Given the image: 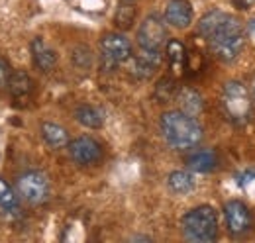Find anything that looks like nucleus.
Listing matches in <instances>:
<instances>
[{
    "mask_svg": "<svg viewBox=\"0 0 255 243\" xmlns=\"http://www.w3.org/2000/svg\"><path fill=\"white\" fill-rule=\"evenodd\" d=\"M161 133L169 145L175 149L196 147L202 139V127L194 116L183 110H171L161 116Z\"/></svg>",
    "mask_w": 255,
    "mask_h": 243,
    "instance_id": "f257e3e1",
    "label": "nucleus"
},
{
    "mask_svg": "<svg viewBox=\"0 0 255 243\" xmlns=\"http://www.w3.org/2000/svg\"><path fill=\"white\" fill-rule=\"evenodd\" d=\"M208 41H210V47L218 59L234 61L242 53L244 43H246L244 28L236 18L230 16L222 26L208 37Z\"/></svg>",
    "mask_w": 255,
    "mask_h": 243,
    "instance_id": "f03ea898",
    "label": "nucleus"
},
{
    "mask_svg": "<svg viewBox=\"0 0 255 243\" xmlns=\"http://www.w3.org/2000/svg\"><path fill=\"white\" fill-rule=\"evenodd\" d=\"M183 234L194 243H210L218 236V216L212 206H196L183 218Z\"/></svg>",
    "mask_w": 255,
    "mask_h": 243,
    "instance_id": "7ed1b4c3",
    "label": "nucleus"
},
{
    "mask_svg": "<svg viewBox=\"0 0 255 243\" xmlns=\"http://www.w3.org/2000/svg\"><path fill=\"white\" fill-rule=\"evenodd\" d=\"M222 108L228 120L234 123H246L252 114V98L248 89L240 81H230L224 85L222 91Z\"/></svg>",
    "mask_w": 255,
    "mask_h": 243,
    "instance_id": "20e7f679",
    "label": "nucleus"
},
{
    "mask_svg": "<svg viewBox=\"0 0 255 243\" xmlns=\"http://www.w3.org/2000/svg\"><path fill=\"white\" fill-rule=\"evenodd\" d=\"M18 194L30 204H43L49 198V181L39 171H26L16 181Z\"/></svg>",
    "mask_w": 255,
    "mask_h": 243,
    "instance_id": "39448f33",
    "label": "nucleus"
},
{
    "mask_svg": "<svg viewBox=\"0 0 255 243\" xmlns=\"http://www.w3.org/2000/svg\"><path fill=\"white\" fill-rule=\"evenodd\" d=\"M224 218L228 232L234 236H246L254 226L252 210L242 200H230L224 204Z\"/></svg>",
    "mask_w": 255,
    "mask_h": 243,
    "instance_id": "423d86ee",
    "label": "nucleus"
},
{
    "mask_svg": "<svg viewBox=\"0 0 255 243\" xmlns=\"http://www.w3.org/2000/svg\"><path fill=\"white\" fill-rule=\"evenodd\" d=\"M137 43L141 49L159 51L167 43V30H165L163 20L157 16H147L137 30Z\"/></svg>",
    "mask_w": 255,
    "mask_h": 243,
    "instance_id": "0eeeda50",
    "label": "nucleus"
},
{
    "mask_svg": "<svg viewBox=\"0 0 255 243\" xmlns=\"http://www.w3.org/2000/svg\"><path fill=\"white\" fill-rule=\"evenodd\" d=\"M100 49H102V59L110 67H116L131 59V43L122 33H106L100 39Z\"/></svg>",
    "mask_w": 255,
    "mask_h": 243,
    "instance_id": "6e6552de",
    "label": "nucleus"
},
{
    "mask_svg": "<svg viewBox=\"0 0 255 243\" xmlns=\"http://www.w3.org/2000/svg\"><path fill=\"white\" fill-rule=\"evenodd\" d=\"M69 155L79 165H95L102 157V147L96 139L89 137V135H83V137H77L69 143Z\"/></svg>",
    "mask_w": 255,
    "mask_h": 243,
    "instance_id": "1a4fd4ad",
    "label": "nucleus"
},
{
    "mask_svg": "<svg viewBox=\"0 0 255 243\" xmlns=\"http://www.w3.org/2000/svg\"><path fill=\"white\" fill-rule=\"evenodd\" d=\"M165 20L175 28H187L192 22V6L189 0H167Z\"/></svg>",
    "mask_w": 255,
    "mask_h": 243,
    "instance_id": "9d476101",
    "label": "nucleus"
},
{
    "mask_svg": "<svg viewBox=\"0 0 255 243\" xmlns=\"http://www.w3.org/2000/svg\"><path fill=\"white\" fill-rule=\"evenodd\" d=\"M32 57L35 67L41 69L43 73H49L55 67V63H57L55 51L43 41V37H35L32 41Z\"/></svg>",
    "mask_w": 255,
    "mask_h": 243,
    "instance_id": "9b49d317",
    "label": "nucleus"
},
{
    "mask_svg": "<svg viewBox=\"0 0 255 243\" xmlns=\"http://www.w3.org/2000/svg\"><path fill=\"white\" fill-rule=\"evenodd\" d=\"M159 63H161L159 51L143 49V51H141V55H137V57L133 59V67H131V71H133V75H137V77L145 79V77H151V75L155 73V69L159 67Z\"/></svg>",
    "mask_w": 255,
    "mask_h": 243,
    "instance_id": "f8f14e48",
    "label": "nucleus"
},
{
    "mask_svg": "<svg viewBox=\"0 0 255 243\" xmlns=\"http://www.w3.org/2000/svg\"><path fill=\"white\" fill-rule=\"evenodd\" d=\"M41 137L45 139V143L49 147H55V149L69 145V133H67V129H65L63 125H59V123H53V122L41 123Z\"/></svg>",
    "mask_w": 255,
    "mask_h": 243,
    "instance_id": "ddd939ff",
    "label": "nucleus"
},
{
    "mask_svg": "<svg viewBox=\"0 0 255 243\" xmlns=\"http://www.w3.org/2000/svg\"><path fill=\"white\" fill-rule=\"evenodd\" d=\"M187 165L191 171H196V173H210L218 167V157L210 149H202V151L192 153L187 159Z\"/></svg>",
    "mask_w": 255,
    "mask_h": 243,
    "instance_id": "4468645a",
    "label": "nucleus"
},
{
    "mask_svg": "<svg viewBox=\"0 0 255 243\" xmlns=\"http://www.w3.org/2000/svg\"><path fill=\"white\" fill-rule=\"evenodd\" d=\"M167 61L173 73L181 75L187 67V49L179 39H169L167 41Z\"/></svg>",
    "mask_w": 255,
    "mask_h": 243,
    "instance_id": "2eb2a0df",
    "label": "nucleus"
},
{
    "mask_svg": "<svg viewBox=\"0 0 255 243\" xmlns=\"http://www.w3.org/2000/svg\"><path fill=\"white\" fill-rule=\"evenodd\" d=\"M75 118H77L79 123H83L85 127H93V129L102 127V123H104V114L98 108L91 106V104H81L75 110Z\"/></svg>",
    "mask_w": 255,
    "mask_h": 243,
    "instance_id": "dca6fc26",
    "label": "nucleus"
},
{
    "mask_svg": "<svg viewBox=\"0 0 255 243\" xmlns=\"http://www.w3.org/2000/svg\"><path fill=\"white\" fill-rule=\"evenodd\" d=\"M228 18H230V16H228L226 12H220V10H212V12L204 14V16L200 18V22H198V33L208 39Z\"/></svg>",
    "mask_w": 255,
    "mask_h": 243,
    "instance_id": "f3484780",
    "label": "nucleus"
},
{
    "mask_svg": "<svg viewBox=\"0 0 255 243\" xmlns=\"http://www.w3.org/2000/svg\"><path fill=\"white\" fill-rule=\"evenodd\" d=\"M32 79L24 73V71H14L10 73V79H8V91L14 98H24L32 92Z\"/></svg>",
    "mask_w": 255,
    "mask_h": 243,
    "instance_id": "a211bd4d",
    "label": "nucleus"
},
{
    "mask_svg": "<svg viewBox=\"0 0 255 243\" xmlns=\"http://www.w3.org/2000/svg\"><path fill=\"white\" fill-rule=\"evenodd\" d=\"M177 100H179V104H181L183 112H187V114H191V116L200 114V112H202V108H204L202 96H200L196 91H192V89H183V91H179Z\"/></svg>",
    "mask_w": 255,
    "mask_h": 243,
    "instance_id": "6ab92c4d",
    "label": "nucleus"
},
{
    "mask_svg": "<svg viewBox=\"0 0 255 243\" xmlns=\"http://www.w3.org/2000/svg\"><path fill=\"white\" fill-rule=\"evenodd\" d=\"M169 188L175 192V194H189L191 190H194V177L187 171H173L167 179Z\"/></svg>",
    "mask_w": 255,
    "mask_h": 243,
    "instance_id": "aec40b11",
    "label": "nucleus"
},
{
    "mask_svg": "<svg viewBox=\"0 0 255 243\" xmlns=\"http://www.w3.org/2000/svg\"><path fill=\"white\" fill-rule=\"evenodd\" d=\"M18 196L20 194H16V190L8 182L4 179H0V208L2 210H6V212L18 210V206H20V198Z\"/></svg>",
    "mask_w": 255,
    "mask_h": 243,
    "instance_id": "412c9836",
    "label": "nucleus"
},
{
    "mask_svg": "<svg viewBox=\"0 0 255 243\" xmlns=\"http://www.w3.org/2000/svg\"><path fill=\"white\" fill-rule=\"evenodd\" d=\"M133 16H135V10H133V6H129V4H122V6L116 10L114 22H116V26H118V28L126 30V28H129V26H131V22H133Z\"/></svg>",
    "mask_w": 255,
    "mask_h": 243,
    "instance_id": "4be33fe9",
    "label": "nucleus"
},
{
    "mask_svg": "<svg viewBox=\"0 0 255 243\" xmlns=\"http://www.w3.org/2000/svg\"><path fill=\"white\" fill-rule=\"evenodd\" d=\"M175 92H177V89H175V81L173 79H161L157 83V87H155V96L159 98L161 102L171 100Z\"/></svg>",
    "mask_w": 255,
    "mask_h": 243,
    "instance_id": "5701e85b",
    "label": "nucleus"
},
{
    "mask_svg": "<svg viewBox=\"0 0 255 243\" xmlns=\"http://www.w3.org/2000/svg\"><path fill=\"white\" fill-rule=\"evenodd\" d=\"M8 79H10V73H8V67L4 61H0V89L8 87Z\"/></svg>",
    "mask_w": 255,
    "mask_h": 243,
    "instance_id": "b1692460",
    "label": "nucleus"
},
{
    "mask_svg": "<svg viewBox=\"0 0 255 243\" xmlns=\"http://www.w3.org/2000/svg\"><path fill=\"white\" fill-rule=\"evenodd\" d=\"M234 4H236L238 8H242V10H250L255 4V0H234Z\"/></svg>",
    "mask_w": 255,
    "mask_h": 243,
    "instance_id": "393cba45",
    "label": "nucleus"
},
{
    "mask_svg": "<svg viewBox=\"0 0 255 243\" xmlns=\"http://www.w3.org/2000/svg\"><path fill=\"white\" fill-rule=\"evenodd\" d=\"M248 28H250V31H252V33L255 35V20H252V22L248 24Z\"/></svg>",
    "mask_w": 255,
    "mask_h": 243,
    "instance_id": "a878e982",
    "label": "nucleus"
},
{
    "mask_svg": "<svg viewBox=\"0 0 255 243\" xmlns=\"http://www.w3.org/2000/svg\"><path fill=\"white\" fill-rule=\"evenodd\" d=\"M254 96H255V79H254Z\"/></svg>",
    "mask_w": 255,
    "mask_h": 243,
    "instance_id": "bb28decb",
    "label": "nucleus"
},
{
    "mask_svg": "<svg viewBox=\"0 0 255 243\" xmlns=\"http://www.w3.org/2000/svg\"><path fill=\"white\" fill-rule=\"evenodd\" d=\"M128 2H131V0H128Z\"/></svg>",
    "mask_w": 255,
    "mask_h": 243,
    "instance_id": "cd10ccee",
    "label": "nucleus"
}]
</instances>
